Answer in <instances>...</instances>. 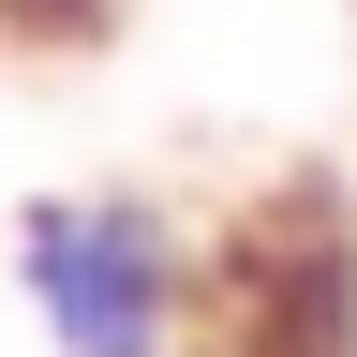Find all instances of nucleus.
<instances>
[{
  "instance_id": "nucleus-1",
  "label": "nucleus",
  "mask_w": 357,
  "mask_h": 357,
  "mask_svg": "<svg viewBox=\"0 0 357 357\" xmlns=\"http://www.w3.org/2000/svg\"><path fill=\"white\" fill-rule=\"evenodd\" d=\"M15 283L60 357H178V328H194V268H178L164 208L134 194H45L15 223Z\"/></svg>"
},
{
  "instance_id": "nucleus-2",
  "label": "nucleus",
  "mask_w": 357,
  "mask_h": 357,
  "mask_svg": "<svg viewBox=\"0 0 357 357\" xmlns=\"http://www.w3.org/2000/svg\"><path fill=\"white\" fill-rule=\"evenodd\" d=\"M238 357H357V253L328 223L238 253Z\"/></svg>"
}]
</instances>
